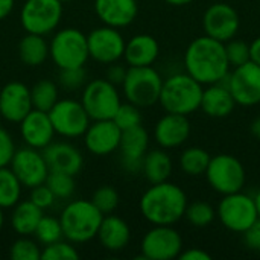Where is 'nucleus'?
<instances>
[{"instance_id": "12", "label": "nucleus", "mask_w": 260, "mask_h": 260, "mask_svg": "<svg viewBox=\"0 0 260 260\" xmlns=\"http://www.w3.org/2000/svg\"><path fill=\"white\" fill-rule=\"evenodd\" d=\"M142 259L172 260L183 251V238L174 225H152L140 242Z\"/></svg>"}, {"instance_id": "48", "label": "nucleus", "mask_w": 260, "mask_h": 260, "mask_svg": "<svg viewBox=\"0 0 260 260\" xmlns=\"http://www.w3.org/2000/svg\"><path fill=\"white\" fill-rule=\"evenodd\" d=\"M15 5V0H0V21L9 17Z\"/></svg>"}, {"instance_id": "37", "label": "nucleus", "mask_w": 260, "mask_h": 260, "mask_svg": "<svg viewBox=\"0 0 260 260\" xmlns=\"http://www.w3.org/2000/svg\"><path fill=\"white\" fill-rule=\"evenodd\" d=\"M120 197L119 192L113 187V186H101L99 189H96L93 192L91 197V203L104 213V215H110L113 213L117 206H119Z\"/></svg>"}, {"instance_id": "17", "label": "nucleus", "mask_w": 260, "mask_h": 260, "mask_svg": "<svg viewBox=\"0 0 260 260\" xmlns=\"http://www.w3.org/2000/svg\"><path fill=\"white\" fill-rule=\"evenodd\" d=\"M122 129L113 119L93 120L84 133V143L90 154L104 157L119 149Z\"/></svg>"}, {"instance_id": "51", "label": "nucleus", "mask_w": 260, "mask_h": 260, "mask_svg": "<svg viewBox=\"0 0 260 260\" xmlns=\"http://www.w3.org/2000/svg\"><path fill=\"white\" fill-rule=\"evenodd\" d=\"M254 203H256L257 213H259V218H260V187H259V190L256 192V195H254Z\"/></svg>"}, {"instance_id": "2", "label": "nucleus", "mask_w": 260, "mask_h": 260, "mask_svg": "<svg viewBox=\"0 0 260 260\" xmlns=\"http://www.w3.org/2000/svg\"><path fill=\"white\" fill-rule=\"evenodd\" d=\"M189 204L186 192L175 183L151 184L139 201L142 216L152 225H174L184 218Z\"/></svg>"}, {"instance_id": "27", "label": "nucleus", "mask_w": 260, "mask_h": 260, "mask_svg": "<svg viewBox=\"0 0 260 260\" xmlns=\"http://www.w3.org/2000/svg\"><path fill=\"white\" fill-rule=\"evenodd\" d=\"M172 169V158L163 148L148 151L142 160V172L151 184L168 181Z\"/></svg>"}, {"instance_id": "39", "label": "nucleus", "mask_w": 260, "mask_h": 260, "mask_svg": "<svg viewBox=\"0 0 260 260\" xmlns=\"http://www.w3.org/2000/svg\"><path fill=\"white\" fill-rule=\"evenodd\" d=\"M114 123L122 129H129V128H134V126H139L142 125V113H140V108L131 102H126V104H120V107L117 108L114 117H113Z\"/></svg>"}, {"instance_id": "44", "label": "nucleus", "mask_w": 260, "mask_h": 260, "mask_svg": "<svg viewBox=\"0 0 260 260\" xmlns=\"http://www.w3.org/2000/svg\"><path fill=\"white\" fill-rule=\"evenodd\" d=\"M242 236H244V244L247 245V248L260 253V218L250 229H247L242 233Z\"/></svg>"}, {"instance_id": "26", "label": "nucleus", "mask_w": 260, "mask_h": 260, "mask_svg": "<svg viewBox=\"0 0 260 260\" xmlns=\"http://www.w3.org/2000/svg\"><path fill=\"white\" fill-rule=\"evenodd\" d=\"M96 238L99 239L101 245L105 250L117 253L126 248V245L129 244L131 230L125 219L110 213V215H104Z\"/></svg>"}, {"instance_id": "24", "label": "nucleus", "mask_w": 260, "mask_h": 260, "mask_svg": "<svg viewBox=\"0 0 260 260\" xmlns=\"http://www.w3.org/2000/svg\"><path fill=\"white\" fill-rule=\"evenodd\" d=\"M235 108L236 101L224 81L206 85V88L203 90L200 107V110H203L206 116L213 119H224L229 117Z\"/></svg>"}, {"instance_id": "49", "label": "nucleus", "mask_w": 260, "mask_h": 260, "mask_svg": "<svg viewBox=\"0 0 260 260\" xmlns=\"http://www.w3.org/2000/svg\"><path fill=\"white\" fill-rule=\"evenodd\" d=\"M250 133H251V136H253L254 139L260 140V116L259 117H256V119L251 122V125H250Z\"/></svg>"}, {"instance_id": "21", "label": "nucleus", "mask_w": 260, "mask_h": 260, "mask_svg": "<svg viewBox=\"0 0 260 260\" xmlns=\"http://www.w3.org/2000/svg\"><path fill=\"white\" fill-rule=\"evenodd\" d=\"M43 155L50 172H62L75 177L84 168L81 151L67 142H52L43 149Z\"/></svg>"}, {"instance_id": "30", "label": "nucleus", "mask_w": 260, "mask_h": 260, "mask_svg": "<svg viewBox=\"0 0 260 260\" xmlns=\"http://www.w3.org/2000/svg\"><path fill=\"white\" fill-rule=\"evenodd\" d=\"M21 183L9 166L0 168V207L12 209L21 200Z\"/></svg>"}, {"instance_id": "36", "label": "nucleus", "mask_w": 260, "mask_h": 260, "mask_svg": "<svg viewBox=\"0 0 260 260\" xmlns=\"http://www.w3.org/2000/svg\"><path fill=\"white\" fill-rule=\"evenodd\" d=\"M79 253L67 239H59L53 244L44 245L41 250V260H78Z\"/></svg>"}, {"instance_id": "53", "label": "nucleus", "mask_w": 260, "mask_h": 260, "mask_svg": "<svg viewBox=\"0 0 260 260\" xmlns=\"http://www.w3.org/2000/svg\"><path fill=\"white\" fill-rule=\"evenodd\" d=\"M62 3H66V2H73V0H61Z\"/></svg>"}, {"instance_id": "7", "label": "nucleus", "mask_w": 260, "mask_h": 260, "mask_svg": "<svg viewBox=\"0 0 260 260\" xmlns=\"http://www.w3.org/2000/svg\"><path fill=\"white\" fill-rule=\"evenodd\" d=\"M204 175L209 186L219 195L239 192L244 189L247 181V172L242 161L230 154H218L210 157Z\"/></svg>"}, {"instance_id": "19", "label": "nucleus", "mask_w": 260, "mask_h": 260, "mask_svg": "<svg viewBox=\"0 0 260 260\" xmlns=\"http://www.w3.org/2000/svg\"><path fill=\"white\" fill-rule=\"evenodd\" d=\"M192 126L189 116L166 113L154 126V139L163 149H174L184 145L190 136Z\"/></svg>"}, {"instance_id": "32", "label": "nucleus", "mask_w": 260, "mask_h": 260, "mask_svg": "<svg viewBox=\"0 0 260 260\" xmlns=\"http://www.w3.org/2000/svg\"><path fill=\"white\" fill-rule=\"evenodd\" d=\"M210 157L212 155L200 146L186 148L180 155V169L189 177L204 175L209 166Z\"/></svg>"}, {"instance_id": "41", "label": "nucleus", "mask_w": 260, "mask_h": 260, "mask_svg": "<svg viewBox=\"0 0 260 260\" xmlns=\"http://www.w3.org/2000/svg\"><path fill=\"white\" fill-rule=\"evenodd\" d=\"M87 73L84 67L78 69H61L59 70V84L67 90H78L85 85Z\"/></svg>"}, {"instance_id": "6", "label": "nucleus", "mask_w": 260, "mask_h": 260, "mask_svg": "<svg viewBox=\"0 0 260 260\" xmlns=\"http://www.w3.org/2000/svg\"><path fill=\"white\" fill-rule=\"evenodd\" d=\"M163 87L161 75L152 66L128 67L122 82L123 96L139 108H148L158 102Z\"/></svg>"}, {"instance_id": "42", "label": "nucleus", "mask_w": 260, "mask_h": 260, "mask_svg": "<svg viewBox=\"0 0 260 260\" xmlns=\"http://www.w3.org/2000/svg\"><path fill=\"white\" fill-rule=\"evenodd\" d=\"M29 200H30L35 206H38L43 212H44L46 209H50V207L55 204V201H56L55 195L52 193V190L47 187L46 183L32 187V189H30V197H29Z\"/></svg>"}, {"instance_id": "8", "label": "nucleus", "mask_w": 260, "mask_h": 260, "mask_svg": "<svg viewBox=\"0 0 260 260\" xmlns=\"http://www.w3.org/2000/svg\"><path fill=\"white\" fill-rule=\"evenodd\" d=\"M216 218L229 232L242 235L259 219L254 197H250L242 190L222 195V200L216 207Z\"/></svg>"}, {"instance_id": "13", "label": "nucleus", "mask_w": 260, "mask_h": 260, "mask_svg": "<svg viewBox=\"0 0 260 260\" xmlns=\"http://www.w3.org/2000/svg\"><path fill=\"white\" fill-rule=\"evenodd\" d=\"M232 91L236 105L256 107L260 104V66L248 61L233 70L224 79Z\"/></svg>"}, {"instance_id": "34", "label": "nucleus", "mask_w": 260, "mask_h": 260, "mask_svg": "<svg viewBox=\"0 0 260 260\" xmlns=\"http://www.w3.org/2000/svg\"><path fill=\"white\" fill-rule=\"evenodd\" d=\"M34 236L43 245H49V244H53V242H56L59 239H64L59 218L43 215L38 225H37V229H35V232H34Z\"/></svg>"}, {"instance_id": "18", "label": "nucleus", "mask_w": 260, "mask_h": 260, "mask_svg": "<svg viewBox=\"0 0 260 260\" xmlns=\"http://www.w3.org/2000/svg\"><path fill=\"white\" fill-rule=\"evenodd\" d=\"M30 88L20 82L11 81L0 90V114L6 122L20 123L32 110Z\"/></svg>"}, {"instance_id": "15", "label": "nucleus", "mask_w": 260, "mask_h": 260, "mask_svg": "<svg viewBox=\"0 0 260 260\" xmlns=\"http://www.w3.org/2000/svg\"><path fill=\"white\" fill-rule=\"evenodd\" d=\"M9 168L20 180L21 186L27 189L46 183V178L50 172L43 152L30 146L15 149Z\"/></svg>"}, {"instance_id": "3", "label": "nucleus", "mask_w": 260, "mask_h": 260, "mask_svg": "<svg viewBox=\"0 0 260 260\" xmlns=\"http://www.w3.org/2000/svg\"><path fill=\"white\" fill-rule=\"evenodd\" d=\"M104 213L87 200L70 201L59 215L64 239L72 244H85L98 236Z\"/></svg>"}, {"instance_id": "9", "label": "nucleus", "mask_w": 260, "mask_h": 260, "mask_svg": "<svg viewBox=\"0 0 260 260\" xmlns=\"http://www.w3.org/2000/svg\"><path fill=\"white\" fill-rule=\"evenodd\" d=\"M81 104L91 120L113 119L120 107V93L117 87L105 79H93L82 87Z\"/></svg>"}, {"instance_id": "14", "label": "nucleus", "mask_w": 260, "mask_h": 260, "mask_svg": "<svg viewBox=\"0 0 260 260\" xmlns=\"http://www.w3.org/2000/svg\"><path fill=\"white\" fill-rule=\"evenodd\" d=\"M125 38L119 29L111 26H101L94 27L87 35V46L88 55L99 64H113L123 58L125 52Z\"/></svg>"}, {"instance_id": "29", "label": "nucleus", "mask_w": 260, "mask_h": 260, "mask_svg": "<svg viewBox=\"0 0 260 260\" xmlns=\"http://www.w3.org/2000/svg\"><path fill=\"white\" fill-rule=\"evenodd\" d=\"M18 56L24 66H41L49 58V43L46 41L44 35L26 32L18 43Z\"/></svg>"}, {"instance_id": "47", "label": "nucleus", "mask_w": 260, "mask_h": 260, "mask_svg": "<svg viewBox=\"0 0 260 260\" xmlns=\"http://www.w3.org/2000/svg\"><path fill=\"white\" fill-rule=\"evenodd\" d=\"M250 61L260 66V37L250 43Z\"/></svg>"}, {"instance_id": "23", "label": "nucleus", "mask_w": 260, "mask_h": 260, "mask_svg": "<svg viewBox=\"0 0 260 260\" xmlns=\"http://www.w3.org/2000/svg\"><path fill=\"white\" fill-rule=\"evenodd\" d=\"M94 12L104 24L122 29L137 18L139 5L137 0H94Z\"/></svg>"}, {"instance_id": "35", "label": "nucleus", "mask_w": 260, "mask_h": 260, "mask_svg": "<svg viewBox=\"0 0 260 260\" xmlns=\"http://www.w3.org/2000/svg\"><path fill=\"white\" fill-rule=\"evenodd\" d=\"M46 184L52 190L56 200H69L73 197L76 190L75 177L62 172H49L46 178Z\"/></svg>"}, {"instance_id": "45", "label": "nucleus", "mask_w": 260, "mask_h": 260, "mask_svg": "<svg viewBox=\"0 0 260 260\" xmlns=\"http://www.w3.org/2000/svg\"><path fill=\"white\" fill-rule=\"evenodd\" d=\"M126 70H128V69H125L123 66H120V64H117V62L108 64V69H107V75H105V78H107L110 82H113L114 85L122 84V82H123V79H125Z\"/></svg>"}, {"instance_id": "52", "label": "nucleus", "mask_w": 260, "mask_h": 260, "mask_svg": "<svg viewBox=\"0 0 260 260\" xmlns=\"http://www.w3.org/2000/svg\"><path fill=\"white\" fill-rule=\"evenodd\" d=\"M3 224H5V215H3V209L0 207V232L3 229Z\"/></svg>"}, {"instance_id": "5", "label": "nucleus", "mask_w": 260, "mask_h": 260, "mask_svg": "<svg viewBox=\"0 0 260 260\" xmlns=\"http://www.w3.org/2000/svg\"><path fill=\"white\" fill-rule=\"evenodd\" d=\"M49 56L59 70L84 67L90 58L87 35L76 27L56 30L49 43Z\"/></svg>"}, {"instance_id": "43", "label": "nucleus", "mask_w": 260, "mask_h": 260, "mask_svg": "<svg viewBox=\"0 0 260 260\" xmlns=\"http://www.w3.org/2000/svg\"><path fill=\"white\" fill-rule=\"evenodd\" d=\"M14 152H15V143L12 140V136L8 133V129L0 126V168L9 166Z\"/></svg>"}, {"instance_id": "1", "label": "nucleus", "mask_w": 260, "mask_h": 260, "mask_svg": "<svg viewBox=\"0 0 260 260\" xmlns=\"http://www.w3.org/2000/svg\"><path fill=\"white\" fill-rule=\"evenodd\" d=\"M184 70L201 85L222 82L230 73L225 44L209 35L192 40L183 58Z\"/></svg>"}, {"instance_id": "16", "label": "nucleus", "mask_w": 260, "mask_h": 260, "mask_svg": "<svg viewBox=\"0 0 260 260\" xmlns=\"http://www.w3.org/2000/svg\"><path fill=\"white\" fill-rule=\"evenodd\" d=\"M241 27V17L238 11L224 2H218L210 5L203 15V29L204 34L227 43L229 40L235 38Z\"/></svg>"}, {"instance_id": "11", "label": "nucleus", "mask_w": 260, "mask_h": 260, "mask_svg": "<svg viewBox=\"0 0 260 260\" xmlns=\"http://www.w3.org/2000/svg\"><path fill=\"white\" fill-rule=\"evenodd\" d=\"M49 117L55 133L66 139L82 137L91 120L81 101L75 99H58L50 108Z\"/></svg>"}, {"instance_id": "25", "label": "nucleus", "mask_w": 260, "mask_h": 260, "mask_svg": "<svg viewBox=\"0 0 260 260\" xmlns=\"http://www.w3.org/2000/svg\"><path fill=\"white\" fill-rule=\"evenodd\" d=\"M160 55L158 41L149 34H137L125 43L123 59L129 67L152 66Z\"/></svg>"}, {"instance_id": "46", "label": "nucleus", "mask_w": 260, "mask_h": 260, "mask_svg": "<svg viewBox=\"0 0 260 260\" xmlns=\"http://www.w3.org/2000/svg\"><path fill=\"white\" fill-rule=\"evenodd\" d=\"M178 259H181V260H212V256H210L207 251L201 250V248L192 247V248H187V250H184V248H183V251L180 253Z\"/></svg>"}, {"instance_id": "31", "label": "nucleus", "mask_w": 260, "mask_h": 260, "mask_svg": "<svg viewBox=\"0 0 260 260\" xmlns=\"http://www.w3.org/2000/svg\"><path fill=\"white\" fill-rule=\"evenodd\" d=\"M30 99L35 110L49 113L59 99V88L53 81L41 79L30 87Z\"/></svg>"}, {"instance_id": "50", "label": "nucleus", "mask_w": 260, "mask_h": 260, "mask_svg": "<svg viewBox=\"0 0 260 260\" xmlns=\"http://www.w3.org/2000/svg\"><path fill=\"white\" fill-rule=\"evenodd\" d=\"M163 2L172 6H186V5H190L193 0H163Z\"/></svg>"}, {"instance_id": "28", "label": "nucleus", "mask_w": 260, "mask_h": 260, "mask_svg": "<svg viewBox=\"0 0 260 260\" xmlns=\"http://www.w3.org/2000/svg\"><path fill=\"white\" fill-rule=\"evenodd\" d=\"M41 216H43V210L38 206H35L30 200L18 201L12 207L11 225L17 235L30 236L34 235Z\"/></svg>"}, {"instance_id": "20", "label": "nucleus", "mask_w": 260, "mask_h": 260, "mask_svg": "<svg viewBox=\"0 0 260 260\" xmlns=\"http://www.w3.org/2000/svg\"><path fill=\"white\" fill-rule=\"evenodd\" d=\"M18 125H20V136L26 143V146L41 151L53 142V136L56 134L52 120L49 117V113L35 108H32Z\"/></svg>"}, {"instance_id": "22", "label": "nucleus", "mask_w": 260, "mask_h": 260, "mask_svg": "<svg viewBox=\"0 0 260 260\" xmlns=\"http://www.w3.org/2000/svg\"><path fill=\"white\" fill-rule=\"evenodd\" d=\"M148 148H149V134L142 125L122 131L119 149L122 154L123 168L129 172L142 171V160L148 152Z\"/></svg>"}, {"instance_id": "33", "label": "nucleus", "mask_w": 260, "mask_h": 260, "mask_svg": "<svg viewBox=\"0 0 260 260\" xmlns=\"http://www.w3.org/2000/svg\"><path fill=\"white\" fill-rule=\"evenodd\" d=\"M184 218L190 225L197 229H204L216 219V209H213V206L206 201H193L187 204Z\"/></svg>"}, {"instance_id": "40", "label": "nucleus", "mask_w": 260, "mask_h": 260, "mask_svg": "<svg viewBox=\"0 0 260 260\" xmlns=\"http://www.w3.org/2000/svg\"><path fill=\"white\" fill-rule=\"evenodd\" d=\"M224 44H225V55L232 69L250 61V44L247 41L238 40L235 37Z\"/></svg>"}, {"instance_id": "4", "label": "nucleus", "mask_w": 260, "mask_h": 260, "mask_svg": "<svg viewBox=\"0 0 260 260\" xmlns=\"http://www.w3.org/2000/svg\"><path fill=\"white\" fill-rule=\"evenodd\" d=\"M204 85H201L190 75L175 73L163 79L158 104L166 113L190 116L201 107Z\"/></svg>"}, {"instance_id": "38", "label": "nucleus", "mask_w": 260, "mask_h": 260, "mask_svg": "<svg viewBox=\"0 0 260 260\" xmlns=\"http://www.w3.org/2000/svg\"><path fill=\"white\" fill-rule=\"evenodd\" d=\"M9 257L12 260H41V250L35 241L21 236L11 245Z\"/></svg>"}, {"instance_id": "10", "label": "nucleus", "mask_w": 260, "mask_h": 260, "mask_svg": "<svg viewBox=\"0 0 260 260\" xmlns=\"http://www.w3.org/2000/svg\"><path fill=\"white\" fill-rule=\"evenodd\" d=\"M62 18L61 0H26L20 11L21 27L29 34L49 35L58 29Z\"/></svg>"}]
</instances>
